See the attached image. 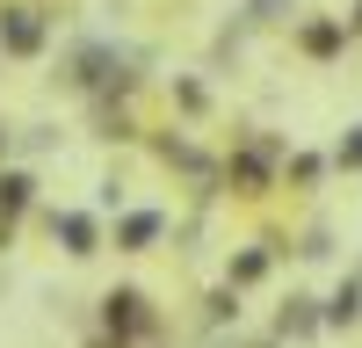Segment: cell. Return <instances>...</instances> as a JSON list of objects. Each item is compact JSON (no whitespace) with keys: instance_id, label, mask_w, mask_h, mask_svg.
<instances>
[{"instance_id":"1","label":"cell","mask_w":362,"mask_h":348,"mask_svg":"<svg viewBox=\"0 0 362 348\" xmlns=\"http://www.w3.org/2000/svg\"><path fill=\"white\" fill-rule=\"evenodd\" d=\"M283 153H290V138L283 131H232V145L218 153V189L232 203H261V196H276L283 189Z\"/></svg>"},{"instance_id":"2","label":"cell","mask_w":362,"mask_h":348,"mask_svg":"<svg viewBox=\"0 0 362 348\" xmlns=\"http://www.w3.org/2000/svg\"><path fill=\"white\" fill-rule=\"evenodd\" d=\"M145 153H153L167 174H181V182L196 189V203H218V196H225V189H218V153H210L181 116H174V124H160V131H145Z\"/></svg>"},{"instance_id":"3","label":"cell","mask_w":362,"mask_h":348,"mask_svg":"<svg viewBox=\"0 0 362 348\" xmlns=\"http://www.w3.org/2000/svg\"><path fill=\"white\" fill-rule=\"evenodd\" d=\"M102 327H109V334H124L131 348H145V341H160V334H167V312L153 305V290L116 283V290H102Z\"/></svg>"},{"instance_id":"4","label":"cell","mask_w":362,"mask_h":348,"mask_svg":"<svg viewBox=\"0 0 362 348\" xmlns=\"http://www.w3.org/2000/svg\"><path fill=\"white\" fill-rule=\"evenodd\" d=\"M37 225L51 232V247L66 254V261H95V254H102V240H109L95 211H58V203H37Z\"/></svg>"},{"instance_id":"5","label":"cell","mask_w":362,"mask_h":348,"mask_svg":"<svg viewBox=\"0 0 362 348\" xmlns=\"http://www.w3.org/2000/svg\"><path fill=\"white\" fill-rule=\"evenodd\" d=\"M51 51V15L37 0H0V58H44Z\"/></svg>"},{"instance_id":"6","label":"cell","mask_w":362,"mask_h":348,"mask_svg":"<svg viewBox=\"0 0 362 348\" xmlns=\"http://www.w3.org/2000/svg\"><path fill=\"white\" fill-rule=\"evenodd\" d=\"M37 203H44V196H37V174L0 160V247H15V232L37 218Z\"/></svg>"},{"instance_id":"7","label":"cell","mask_w":362,"mask_h":348,"mask_svg":"<svg viewBox=\"0 0 362 348\" xmlns=\"http://www.w3.org/2000/svg\"><path fill=\"white\" fill-rule=\"evenodd\" d=\"M290 44L305 51L312 66H334V58H341L355 37H348V22H341V15H297V22H290Z\"/></svg>"},{"instance_id":"8","label":"cell","mask_w":362,"mask_h":348,"mask_svg":"<svg viewBox=\"0 0 362 348\" xmlns=\"http://www.w3.org/2000/svg\"><path fill=\"white\" fill-rule=\"evenodd\" d=\"M167 232H174V218L160 211V203H145V211H131V203H124V211H116V232H109V240H116V254H153Z\"/></svg>"},{"instance_id":"9","label":"cell","mask_w":362,"mask_h":348,"mask_svg":"<svg viewBox=\"0 0 362 348\" xmlns=\"http://www.w3.org/2000/svg\"><path fill=\"white\" fill-rule=\"evenodd\" d=\"M87 124H95V138H109V145H138L145 138L131 95H87Z\"/></svg>"},{"instance_id":"10","label":"cell","mask_w":362,"mask_h":348,"mask_svg":"<svg viewBox=\"0 0 362 348\" xmlns=\"http://www.w3.org/2000/svg\"><path fill=\"white\" fill-rule=\"evenodd\" d=\"M268 334H276L283 348H305V341H319V334H326V312H319V298L290 290V298L276 305V327H268Z\"/></svg>"},{"instance_id":"11","label":"cell","mask_w":362,"mask_h":348,"mask_svg":"<svg viewBox=\"0 0 362 348\" xmlns=\"http://www.w3.org/2000/svg\"><path fill=\"white\" fill-rule=\"evenodd\" d=\"M290 247L276 240V232H268V240H247V247H232L225 254V283H239V290H254V283H268V269H276Z\"/></svg>"},{"instance_id":"12","label":"cell","mask_w":362,"mask_h":348,"mask_svg":"<svg viewBox=\"0 0 362 348\" xmlns=\"http://www.w3.org/2000/svg\"><path fill=\"white\" fill-rule=\"evenodd\" d=\"M239 298H247V290L218 276V283L196 298V334H232V327H239Z\"/></svg>"},{"instance_id":"13","label":"cell","mask_w":362,"mask_h":348,"mask_svg":"<svg viewBox=\"0 0 362 348\" xmlns=\"http://www.w3.org/2000/svg\"><path fill=\"white\" fill-rule=\"evenodd\" d=\"M319 312H326V334H355L362 327V269H348L334 283V298H319Z\"/></svg>"},{"instance_id":"14","label":"cell","mask_w":362,"mask_h":348,"mask_svg":"<svg viewBox=\"0 0 362 348\" xmlns=\"http://www.w3.org/2000/svg\"><path fill=\"white\" fill-rule=\"evenodd\" d=\"M167 102H174L181 124H203V116H210V80L203 73H174L167 80Z\"/></svg>"},{"instance_id":"15","label":"cell","mask_w":362,"mask_h":348,"mask_svg":"<svg viewBox=\"0 0 362 348\" xmlns=\"http://www.w3.org/2000/svg\"><path fill=\"white\" fill-rule=\"evenodd\" d=\"M326 167H334L326 153H305V145H290V153H283V189H290V196H312V189L326 182Z\"/></svg>"},{"instance_id":"16","label":"cell","mask_w":362,"mask_h":348,"mask_svg":"<svg viewBox=\"0 0 362 348\" xmlns=\"http://www.w3.org/2000/svg\"><path fill=\"white\" fill-rule=\"evenodd\" d=\"M239 22H247V29H290L297 22V0H247Z\"/></svg>"},{"instance_id":"17","label":"cell","mask_w":362,"mask_h":348,"mask_svg":"<svg viewBox=\"0 0 362 348\" xmlns=\"http://www.w3.org/2000/svg\"><path fill=\"white\" fill-rule=\"evenodd\" d=\"M326 160H334L341 174H362V124H355V131H341V138H334V153H326Z\"/></svg>"},{"instance_id":"18","label":"cell","mask_w":362,"mask_h":348,"mask_svg":"<svg viewBox=\"0 0 362 348\" xmlns=\"http://www.w3.org/2000/svg\"><path fill=\"white\" fill-rule=\"evenodd\" d=\"M290 247H297V261H326V254H334V232H326V225H305Z\"/></svg>"},{"instance_id":"19","label":"cell","mask_w":362,"mask_h":348,"mask_svg":"<svg viewBox=\"0 0 362 348\" xmlns=\"http://www.w3.org/2000/svg\"><path fill=\"white\" fill-rule=\"evenodd\" d=\"M51 145H58V124H22L15 153H51Z\"/></svg>"},{"instance_id":"20","label":"cell","mask_w":362,"mask_h":348,"mask_svg":"<svg viewBox=\"0 0 362 348\" xmlns=\"http://www.w3.org/2000/svg\"><path fill=\"white\" fill-rule=\"evenodd\" d=\"M80 348H131V341H124V334H109L102 319H95V327H87V341H80Z\"/></svg>"},{"instance_id":"21","label":"cell","mask_w":362,"mask_h":348,"mask_svg":"<svg viewBox=\"0 0 362 348\" xmlns=\"http://www.w3.org/2000/svg\"><path fill=\"white\" fill-rule=\"evenodd\" d=\"M341 22H348V37L362 44V0H348V15H341Z\"/></svg>"},{"instance_id":"22","label":"cell","mask_w":362,"mask_h":348,"mask_svg":"<svg viewBox=\"0 0 362 348\" xmlns=\"http://www.w3.org/2000/svg\"><path fill=\"white\" fill-rule=\"evenodd\" d=\"M8 153H15V131H8V124H0V160H8Z\"/></svg>"},{"instance_id":"23","label":"cell","mask_w":362,"mask_h":348,"mask_svg":"<svg viewBox=\"0 0 362 348\" xmlns=\"http://www.w3.org/2000/svg\"><path fill=\"white\" fill-rule=\"evenodd\" d=\"M145 348H167V341H145Z\"/></svg>"},{"instance_id":"24","label":"cell","mask_w":362,"mask_h":348,"mask_svg":"<svg viewBox=\"0 0 362 348\" xmlns=\"http://www.w3.org/2000/svg\"><path fill=\"white\" fill-rule=\"evenodd\" d=\"M355 269H362V261H355Z\"/></svg>"}]
</instances>
